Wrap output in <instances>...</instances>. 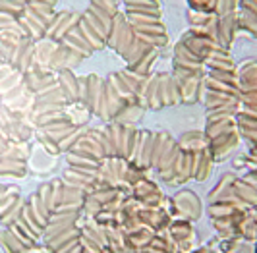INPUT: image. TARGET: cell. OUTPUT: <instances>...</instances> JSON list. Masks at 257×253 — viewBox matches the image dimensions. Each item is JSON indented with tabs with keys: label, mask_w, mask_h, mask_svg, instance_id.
I'll list each match as a JSON object with an SVG mask.
<instances>
[{
	"label": "cell",
	"mask_w": 257,
	"mask_h": 253,
	"mask_svg": "<svg viewBox=\"0 0 257 253\" xmlns=\"http://www.w3.org/2000/svg\"><path fill=\"white\" fill-rule=\"evenodd\" d=\"M172 201V218H186V220H199L203 215V203L197 193L192 190H180L170 197Z\"/></svg>",
	"instance_id": "cell-1"
},
{
	"label": "cell",
	"mask_w": 257,
	"mask_h": 253,
	"mask_svg": "<svg viewBox=\"0 0 257 253\" xmlns=\"http://www.w3.org/2000/svg\"><path fill=\"white\" fill-rule=\"evenodd\" d=\"M134 35H136V33H134V27H132V24L128 22L126 14L118 10V12L112 16V27H110V33H108V37H106V47L120 56L122 52L128 49V45L132 43Z\"/></svg>",
	"instance_id": "cell-2"
},
{
	"label": "cell",
	"mask_w": 257,
	"mask_h": 253,
	"mask_svg": "<svg viewBox=\"0 0 257 253\" xmlns=\"http://www.w3.org/2000/svg\"><path fill=\"white\" fill-rule=\"evenodd\" d=\"M83 60H87L85 54H81L77 49L66 45V43H58L56 51L52 54L51 62H49V68H52L54 72H58V70H74Z\"/></svg>",
	"instance_id": "cell-3"
},
{
	"label": "cell",
	"mask_w": 257,
	"mask_h": 253,
	"mask_svg": "<svg viewBox=\"0 0 257 253\" xmlns=\"http://www.w3.org/2000/svg\"><path fill=\"white\" fill-rule=\"evenodd\" d=\"M238 143H240V134H238V128H236L232 132H226V134H220L217 138L207 140V149L213 155L215 163H220V161H226V157L238 147Z\"/></svg>",
	"instance_id": "cell-4"
},
{
	"label": "cell",
	"mask_w": 257,
	"mask_h": 253,
	"mask_svg": "<svg viewBox=\"0 0 257 253\" xmlns=\"http://www.w3.org/2000/svg\"><path fill=\"white\" fill-rule=\"evenodd\" d=\"M136 201L140 203L142 207H161L163 201H165V193L159 190V186L151 182L149 178H145L142 182H138L134 188H132V193H130Z\"/></svg>",
	"instance_id": "cell-5"
},
{
	"label": "cell",
	"mask_w": 257,
	"mask_h": 253,
	"mask_svg": "<svg viewBox=\"0 0 257 253\" xmlns=\"http://www.w3.org/2000/svg\"><path fill=\"white\" fill-rule=\"evenodd\" d=\"M182 102L180 87L174 81L172 74H161L159 79V89H157V102H155V110H161L165 106H174Z\"/></svg>",
	"instance_id": "cell-6"
},
{
	"label": "cell",
	"mask_w": 257,
	"mask_h": 253,
	"mask_svg": "<svg viewBox=\"0 0 257 253\" xmlns=\"http://www.w3.org/2000/svg\"><path fill=\"white\" fill-rule=\"evenodd\" d=\"M79 18H81V14H77V12H68V10H64V12H56L54 16H52V20H51V24H49V27H47V31H45V37L52 39V41H56V43H60L66 33L79 22Z\"/></svg>",
	"instance_id": "cell-7"
},
{
	"label": "cell",
	"mask_w": 257,
	"mask_h": 253,
	"mask_svg": "<svg viewBox=\"0 0 257 253\" xmlns=\"http://www.w3.org/2000/svg\"><path fill=\"white\" fill-rule=\"evenodd\" d=\"M140 222L143 226L151 228L153 232H167L170 222H172V216L167 209L163 207H140Z\"/></svg>",
	"instance_id": "cell-8"
},
{
	"label": "cell",
	"mask_w": 257,
	"mask_h": 253,
	"mask_svg": "<svg viewBox=\"0 0 257 253\" xmlns=\"http://www.w3.org/2000/svg\"><path fill=\"white\" fill-rule=\"evenodd\" d=\"M79 241L83 251L87 253H106V236L99 226H79Z\"/></svg>",
	"instance_id": "cell-9"
},
{
	"label": "cell",
	"mask_w": 257,
	"mask_h": 253,
	"mask_svg": "<svg viewBox=\"0 0 257 253\" xmlns=\"http://www.w3.org/2000/svg\"><path fill=\"white\" fill-rule=\"evenodd\" d=\"M10 64H12L18 72L26 74L27 70L35 64V41L29 37L22 39V41L18 43L16 51H14V56H12V60H10Z\"/></svg>",
	"instance_id": "cell-10"
},
{
	"label": "cell",
	"mask_w": 257,
	"mask_h": 253,
	"mask_svg": "<svg viewBox=\"0 0 257 253\" xmlns=\"http://www.w3.org/2000/svg\"><path fill=\"white\" fill-rule=\"evenodd\" d=\"M155 138H157V132L142 130V138H140L138 149H136V157H134L132 163H136V165L151 170V165H153V151H155Z\"/></svg>",
	"instance_id": "cell-11"
},
{
	"label": "cell",
	"mask_w": 257,
	"mask_h": 253,
	"mask_svg": "<svg viewBox=\"0 0 257 253\" xmlns=\"http://www.w3.org/2000/svg\"><path fill=\"white\" fill-rule=\"evenodd\" d=\"M238 33V22H236V14L228 16H219L217 18V43L222 49L230 51V45L234 37Z\"/></svg>",
	"instance_id": "cell-12"
},
{
	"label": "cell",
	"mask_w": 257,
	"mask_h": 253,
	"mask_svg": "<svg viewBox=\"0 0 257 253\" xmlns=\"http://www.w3.org/2000/svg\"><path fill=\"white\" fill-rule=\"evenodd\" d=\"M236 77L240 93H251L257 91V58H249L236 68Z\"/></svg>",
	"instance_id": "cell-13"
},
{
	"label": "cell",
	"mask_w": 257,
	"mask_h": 253,
	"mask_svg": "<svg viewBox=\"0 0 257 253\" xmlns=\"http://www.w3.org/2000/svg\"><path fill=\"white\" fill-rule=\"evenodd\" d=\"M56 81L64 93L68 104H77L79 102V81L74 70H58L56 72Z\"/></svg>",
	"instance_id": "cell-14"
},
{
	"label": "cell",
	"mask_w": 257,
	"mask_h": 253,
	"mask_svg": "<svg viewBox=\"0 0 257 253\" xmlns=\"http://www.w3.org/2000/svg\"><path fill=\"white\" fill-rule=\"evenodd\" d=\"M215 166V159L209 153V149L193 151V166H192V180L195 182H205L211 176V170Z\"/></svg>",
	"instance_id": "cell-15"
},
{
	"label": "cell",
	"mask_w": 257,
	"mask_h": 253,
	"mask_svg": "<svg viewBox=\"0 0 257 253\" xmlns=\"http://www.w3.org/2000/svg\"><path fill=\"white\" fill-rule=\"evenodd\" d=\"M207 110H215V108H240L242 110V102L240 97L228 95V93H219V91H207L203 97Z\"/></svg>",
	"instance_id": "cell-16"
},
{
	"label": "cell",
	"mask_w": 257,
	"mask_h": 253,
	"mask_svg": "<svg viewBox=\"0 0 257 253\" xmlns=\"http://www.w3.org/2000/svg\"><path fill=\"white\" fill-rule=\"evenodd\" d=\"M140 138H142L140 128L132 126V124H122V153H120V157L124 161H134Z\"/></svg>",
	"instance_id": "cell-17"
},
{
	"label": "cell",
	"mask_w": 257,
	"mask_h": 253,
	"mask_svg": "<svg viewBox=\"0 0 257 253\" xmlns=\"http://www.w3.org/2000/svg\"><path fill=\"white\" fill-rule=\"evenodd\" d=\"M234 197L242 203L245 209L257 207V186L253 182H247L245 178H238L234 184Z\"/></svg>",
	"instance_id": "cell-18"
},
{
	"label": "cell",
	"mask_w": 257,
	"mask_h": 253,
	"mask_svg": "<svg viewBox=\"0 0 257 253\" xmlns=\"http://www.w3.org/2000/svg\"><path fill=\"white\" fill-rule=\"evenodd\" d=\"M168 236L176 241V245L182 243H192L193 240V226L190 220L186 218H172L170 226H168Z\"/></svg>",
	"instance_id": "cell-19"
},
{
	"label": "cell",
	"mask_w": 257,
	"mask_h": 253,
	"mask_svg": "<svg viewBox=\"0 0 257 253\" xmlns=\"http://www.w3.org/2000/svg\"><path fill=\"white\" fill-rule=\"evenodd\" d=\"M134 33H136V31H134ZM151 49H153V47H151L149 43H145V41H143V39H140L138 35H134L132 43L128 45V49L122 52L120 56L124 58V62L128 64V68H130V66H134V64L140 62V60H142L143 56L151 51ZM155 49H157V47H155Z\"/></svg>",
	"instance_id": "cell-20"
},
{
	"label": "cell",
	"mask_w": 257,
	"mask_h": 253,
	"mask_svg": "<svg viewBox=\"0 0 257 253\" xmlns=\"http://www.w3.org/2000/svg\"><path fill=\"white\" fill-rule=\"evenodd\" d=\"M236 180H238L236 174H224V176L217 182V186L209 191V195H207L209 203L230 199L232 195H234V184H236Z\"/></svg>",
	"instance_id": "cell-21"
},
{
	"label": "cell",
	"mask_w": 257,
	"mask_h": 253,
	"mask_svg": "<svg viewBox=\"0 0 257 253\" xmlns=\"http://www.w3.org/2000/svg\"><path fill=\"white\" fill-rule=\"evenodd\" d=\"M192 166H193V151H180V159L176 165V176L172 180V186H182L188 180H192Z\"/></svg>",
	"instance_id": "cell-22"
},
{
	"label": "cell",
	"mask_w": 257,
	"mask_h": 253,
	"mask_svg": "<svg viewBox=\"0 0 257 253\" xmlns=\"http://www.w3.org/2000/svg\"><path fill=\"white\" fill-rule=\"evenodd\" d=\"M60 43H66V45H70V47H74V49H77V51L81 52V54H85L87 58H89L91 54H93V49H91V45L85 41V37L81 35V29H79V22H77L76 26L72 27L68 33H66L64 37H62V41Z\"/></svg>",
	"instance_id": "cell-23"
},
{
	"label": "cell",
	"mask_w": 257,
	"mask_h": 253,
	"mask_svg": "<svg viewBox=\"0 0 257 253\" xmlns=\"http://www.w3.org/2000/svg\"><path fill=\"white\" fill-rule=\"evenodd\" d=\"M155 236H157V232H153L151 228L143 226V224L138 228V230L130 232L128 238H130V245H132L134 253H142L145 247H149V243L153 241Z\"/></svg>",
	"instance_id": "cell-24"
},
{
	"label": "cell",
	"mask_w": 257,
	"mask_h": 253,
	"mask_svg": "<svg viewBox=\"0 0 257 253\" xmlns=\"http://www.w3.org/2000/svg\"><path fill=\"white\" fill-rule=\"evenodd\" d=\"M56 47H58V43L52 41V39H47V37L37 39L35 41V64H39V66H49L52 54L56 51Z\"/></svg>",
	"instance_id": "cell-25"
},
{
	"label": "cell",
	"mask_w": 257,
	"mask_h": 253,
	"mask_svg": "<svg viewBox=\"0 0 257 253\" xmlns=\"http://www.w3.org/2000/svg\"><path fill=\"white\" fill-rule=\"evenodd\" d=\"M178 141V145H180V149L184 151H201V149H205L207 147V136L205 132H186L184 136H180V140Z\"/></svg>",
	"instance_id": "cell-26"
},
{
	"label": "cell",
	"mask_w": 257,
	"mask_h": 253,
	"mask_svg": "<svg viewBox=\"0 0 257 253\" xmlns=\"http://www.w3.org/2000/svg\"><path fill=\"white\" fill-rule=\"evenodd\" d=\"M159 56H161V49H155L153 47V49L147 52L140 62L134 64V66H130V70H132V72H136L138 76L149 77L151 74H153V66H155V62H157V58H159ZM126 68H128V66H126Z\"/></svg>",
	"instance_id": "cell-27"
},
{
	"label": "cell",
	"mask_w": 257,
	"mask_h": 253,
	"mask_svg": "<svg viewBox=\"0 0 257 253\" xmlns=\"http://www.w3.org/2000/svg\"><path fill=\"white\" fill-rule=\"evenodd\" d=\"M236 22H238V31H245L251 37L257 39V14L247 12L244 8H238L236 12Z\"/></svg>",
	"instance_id": "cell-28"
},
{
	"label": "cell",
	"mask_w": 257,
	"mask_h": 253,
	"mask_svg": "<svg viewBox=\"0 0 257 253\" xmlns=\"http://www.w3.org/2000/svg\"><path fill=\"white\" fill-rule=\"evenodd\" d=\"M0 245H2L4 253H27L29 251V249H26V245L14 236L10 228L0 230Z\"/></svg>",
	"instance_id": "cell-29"
},
{
	"label": "cell",
	"mask_w": 257,
	"mask_h": 253,
	"mask_svg": "<svg viewBox=\"0 0 257 253\" xmlns=\"http://www.w3.org/2000/svg\"><path fill=\"white\" fill-rule=\"evenodd\" d=\"M79 29H81V35L85 37V41L91 45V49L93 51H103L104 47H106V41H104L93 27L83 20V18H79Z\"/></svg>",
	"instance_id": "cell-30"
},
{
	"label": "cell",
	"mask_w": 257,
	"mask_h": 253,
	"mask_svg": "<svg viewBox=\"0 0 257 253\" xmlns=\"http://www.w3.org/2000/svg\"><path fill=\"white\" fill-rule=\"evenodd\" d=\"M126 10L130 12H151V14H163L159 0H122Z\"/></svg>",
	"instance_id": "cell-31"
},
{
	"label": "cell",
	"mask_w": 257,
	"mask_h": 253,
	"mask_svg": "<svg viewBox=\"0 0 257 253\" xmlns=\"http://www.w3.org/2000/svg\"><path fill=\"white\" fill-rule=\"evenodd\" d=\"M149 247L155 251H163V253H178V245L176 241L168 236V232H159L153 238V241L149 243Z\"/></svg>",
	"instance_id": "cell-32"
},
{
	"label": "cell",
	"mask_w": 257,
	"mask_h": 253,
	"mask_svg": "<svg viewBox=\"0 0 257 253\" xmlns=\"http://www.w3.org/2000/svg\"><path fill=\"white\" fill-rule=\"evenodd\" d=\"M26 10V0H0V12L20 18Z\"/></svg>",
	"instance_id": "cell-33"
},
{
	"label": "cell",
	"mask_w": 257,
	"mask_h": 253,
	"mask_svg": "<svg viewBox=\"0 0 257 253\" xmlns=\"http://www.w3.org/2000/svg\"><path fill=\"white\" fill-rule=\"evenodd\" d=\"M217 2L219 0H188L190 10H193V12H203V14H215Z\"/></svg>",
	"instance_id": "cell-34"
},
{
	"label": "cell",
	"mask_w": 257,
	"mask_h": 253,
	"mask_svg": "<svg viewBox=\"0 0 257 253\" xmlns=\"http://www.w3.org/2000/svg\"><path fill=\"white\" fill-rule=\"evenodd\" d=\"M238 12V0H219L217 2V16H228V14Z\"/></svg>",
	"instance_id": "cell-35"
},
{
	"label": "cell",
	"mask_w": 257,
	"mask_h": 253,
	"mask_svg": "<svg viewBox=\"0 0 257 253\" xmlns=\"http://www.w3.org/2000/svg\"><path fill=\"white\" fill-rule=\"evenodd\" d=\"M89 6L101 8V10L112 14V16L118 12V2H116V0H89Z\"/></svg>",
	"instance_id": "cell-36"
},
{
	"label": "cell",
	"mask_w": 257,
	"mask_h": 253,
	"mask_svg": "<svg viewBox=\"0 0 257 253\" xmlns=\"http://www.w3.org/2000/svg\"><path fill=\"white\" fill-rule=\"evenodd\" d=\"M238 8H244L247 12L257 14V0H238Z\"/></svg>",
	"instance_id": "cell-37"
},
{
	"label": "cell",
	"mask_w": 257,
	"mask_h": 253,
	"mask_svg": "<svg viewBox=\"0 0 257 253\" xmlns=\"http://www.w3.org/2000/svg\"><path fill=\"white\" fill-rule=\"evenodd\" d=\"M192 253H217V251L211 249V247H197V249H193Z\"/></svg>",
	"instance_id": "cell-38"
},
{
	"label": "cell",
	"mask_w": 257,
	"mask_h": 253,
	"mask_svg": "<svg viewBox=\"0 0 257 253\" xmlns=\"http://www.w3.org/2000/svg\"><path fill=\"white\" fill-rule=\"evenodd\" d=\"M253 253H257V241L253 243Z\"/></svg>",
	"instance_id": "cell-39"
},
{
	"label": "cell",
	"mask_w": 257,
	"mask_h": 253,
	"mask_svg": "<svg viewBox=\"0 0 257 253\" xmlns=\"http://www.w3.org/2000/svg\"><path fill=\"white\" fill-rule=\"evenodd\" d=\"M116 2H120V0H116Z\"/></svg>",
	"instance_id": "cell-40"
},
{
	"label": "cell",
	"mask_w": 257,
	"mask_h": 253,
	"mask_svg": "<svg viewBox=\"0 0 257 253\" xmlns=\"http://www.w3.org/2000/svg\"><path fill=\"white\" fill-rule=\"evenodd\" d=\"M83 253H87V251H83Z\"/></svg>",
	"instance_id": "cell-41"
},
{
	"label": "cell",
	"mask_w": 257,
	"mask_h": 253,
	"mask_svg": "<svg viewBox=\"0 0 257 253\" xmlns=\"http://www.w3.org/2000/svg\"><path fill=\"white\" fill-rule=\"evenodd\" d=\"M27 253H29V251H27Z\"/></svg>",
	"instance_id": "cell-42"
}]
</instances>
